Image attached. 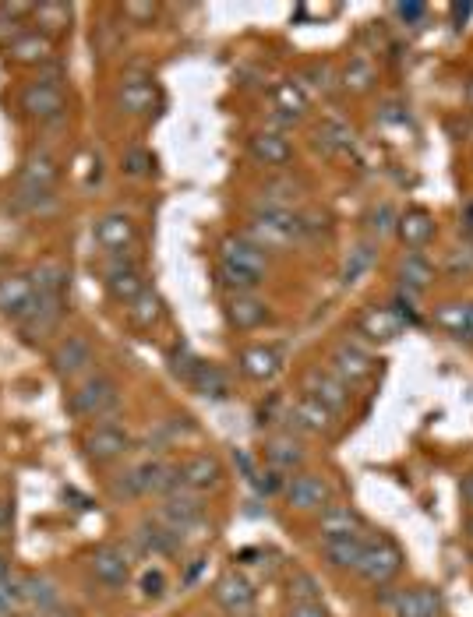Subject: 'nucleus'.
<instances>
[{"label":"nucleus","mask_w":473,"mask_h":617,"mask_svg":"<svg viewBox=\"0 0 473 617\" xmlns=\"http://www.w3.org/2000/svg\"><path fill=\"white\" fill-rule=\"evenodd\" d=\"M181 487V476H177V466L166 462L163 455H145V459H135L131 466H124L121 473L110 476V498L113 501H138V498H166L170 491Z\"/></svg>","instance_id":"obj_1"},{"label":"nucleus","mask_w":473,"mask_h":617,"mask_svg":"<svg viewBox=\"0 0 473 617\" xmlns=\"http://www.w3.org/2000/svg\"><path fill=\"white\" fill-rule=\"evenodd\" d=\"M64 406H68V413L75 420L96 424V420H106L117 413V406H121V385H117L113 374L92 371L89 378L75 381V388L68 392Z\"/></svg>","instance_id":"obj_2"},{"label":"nucleus","mask_w":473,"mask_h":617,"mask_svg":"<svg viewBox=\"0 0 473 617\" xmlns=\"http://www.w3.org/2000/svg\"><path fill=\"white\" fill-rule=\"evenodd\" d=\"M304 219L293 209H272V205H251V223L241 237H248L262 251H286L304 237Z\"/></svg>","instance_id":"obj_3"},{"label":"nucleus","mask_w":473,"mask_h":617,"mask_svg":"<svg viewBox=\"0 0 473 617\" xmlns=\"http://www.w3.org/2000/svg\"><path fill=\"white\" fill-rule=\"evenodd\" d=\"M131 445H135V438H131L128 424H121L117 417L85 424L82 431V452L92 466H113V462H121L131 452Z\"/></svg>","instance_id":"obj_4"},{"label":"nucleus","mask_w":473,"mask_h":617,"mask_svg":"<svg viewBox=\"0 0 473 617\" xmlns=\"http://www.w3.org/2000/svg\"><path fill=\"white\" fill-rule=\"evenodd\" d=\"M18 113L36 124H53V120H64L68 113V92H64L61 78H32L29 85H22L18 92Z\"/></svg>","instance_id":"obj_5"},{"label":"nucleus","mask_w":473,"mask_h":617,"mask_svg":"<svg viewBox=\"0 0 473 617\" xmlns=\"http://www.w3.org/2000/svg\"><path fill=\"white\" fill-rule=\"evenodd\" d=\"M50 367L64 385H68V381L89 378L92 367H96V346H92V339L85 332L61 335L50 350Z\"/></svg>","instance_id":"obj_6"},{"label":"nucleus","mask_w":473,"mask_h":617,"mask_svg":"<svg viewBox=\"0 0 473 617\" xmlns=\"http://www.w3.org/2000/svg\"><path fill=\"white\" fill-rule=\"evenodd\" d=\"M131 558H135L131 547L110 540V543L92 547L85 565H89V575L99 582V586L110 589V593H121V589H128V582H131V568H135V561Z\"/></svg>","instance_id":"obj_7"},{"label":"nucleus","mask_w":473,"mask_h":617,"mask_svg":"<svg viewBox=\"0 0 473 617\" xmlns=\"http://www.w3.org/2000/svg\"><path fill=\"white\" fill-rule=\"evenodd\" d=\"M57 177H61V166L46 149L32 152L22 163V173H18V198L29 205V209H43V201L53 198V187H57Z\"/></svg>","instance_id":"obj_8"},{"label":"nucleus","mask_w":473,"mask_h":617,"mask_svg":"<svg viewBox=\"0 0 473 617\" xmlns=\"http://www.w3.org/2000/svg\"><path fill=\"white\" fill-rule=\"evenodd\" d=\"M103 290L113 304L128 307L135 297H142L149 286H145V272L131 254H103Z\"/></svg>","instance_id":"obj_9"},{"label":"nucleus","mask_w":473,"mask_h":617,"mask_svg":"<svg viewBox=\"0 0 473 617\" xmlns=\"http://www.w3.org/2000/svg\"><path fill=\"white\" fill-rule=\"evenodd\" d=\"M325 367H329L339 381H346V385L353 388V385H361L364 378H371V371H375V357H371V350L364 346V339L346 335V339H339L336 346H332L329 364Z\"/></svg>","instance_id":"obj_10"},{"label":"nucleus","mask_w":473,"mask_h":617,"mask_svg":"<svg viewBox=\"0 0 473 617\" xmlns=\"http://www.w3.org/2000/svg\"><path fill=\"white\" fill-rule=\"evenodd\" d=\"M156 519L163 526H170L177 536L191 533L198 522L205 519V505H202V494L188 491V487H177L170 491L166 498H159V508H156Z\"/></svg>","instance_id":"obj_11"},{"label":"nucleus","mask_w":473,"mask_h":617,"mask_svg":"<svg viewBox=\"0 0 473 617\" xmlns=\"http://www.w3.org/2000/svg\"><path fill=\"white\" fill-rule=\"evenodd\" d=\"M39 304L32 272H4L0 276V318L18 321L22 325Z\"/></svg>","instance_id":"obj_12"},{"label":"nucleus","mask_w":473,"mask_h":617,"mask_svg":"<svg viewBox=\"0 0 473 617\" xmlns=\"http://www.w3.org/2000/svg\"><path fill=\"white\" fill-rule=\"evenodd\" d=\"M283 494H286V505H290L293 512H325V508L332 505L329 480L318 473H308V469L286 476Z\"/></svg>","instance_id":"obj_13"},{"label":"nucleus","mask_w":473,"mask_h":617,"mask_svg":"<svg viewBox=\"0 0 473 617\" xmlns=\"http://www.w3.org/2000/svg\"><path fill=\"white\" fill-rule=\"evenodd\" d=\"M301 392L308 395V399L322 402L332 417H343L346 406H350V385H346V381H339L336 374H332L329 367H322V364H315V367H308V371H304Z\"/></svg>","instance_id":"obj_14"},{"label":"nucleus","mask_w":473,"mask_h":617,"mask_svg":"<svg viewBox=\"0 0 473 617\" xmlns=\"http://www.w3.org/2000/svg\"><path fill=\"white\" fill-rule=\"evenodd\" d=\"M138 240V223L128 212H103L92 223V244L103 254H131Z\"/></svg>","instance_id":"obj_15"},{"label":"nucleus","mask_w":473,"mask_h":617,"mask_svg":"<svg viewBox=\"0 0 473 617\" xmlns=\"http://www.w3.org/2000/svg\"><path fill=\"white\" fill-rule=\"evenodd\" d=\"M399 568H403V554H399V547L392 540L378 536V540L364 543V558H361V565H357V575H361L364 582L385 586V582L396 579Z\"/></svg>","instance_id":"obj_16"},{"label":"nucleus","mask_w":473,"mask_h":617,"mask_svg":"<svg viewBox=\"0 0 473 617\" xmlns=\"http://www.w3.org/2000/svg\"><path fill=\"white\" fill-rule=\"evenodd\" d=\"M184 547V536H177L170 526H163V522L152 515V519H142L135 526V533H131V551L142 554V558H173V554H181Z\"/></svg>","instance_id":"obj_17"},{"label":"nucleus","mask_w":473,"mask_h":617,"mask_svg":"<svg viewBox=\"0 0 473 617\" xmlns=\"http://www.w3.org/2000/svg\"><path fill=\"white\" fill-rule=\"evenodd\" d=\"M212 600H216L230 617H255V607H258L255 586H251L237 568L219 575L216 586H212Z\"/></svg>","instance_id":"obj_18"},{"label":"nucleus","mask_w":473,"mask_h":617,"mask_svg":"<svg viewBox=\"0 0 473 617\" xmlns=\"http://www.w3.org/2000/svg\"><path fill=\"white\" fill-rule=\"evenodd\" d=\"M18 586H22V614L53 617L61 610V589H57V582L50 575L18 572Z\"/></svg>","instance_id":"obj_19"},{"label":"nucleus","mask_w":473,"mask_h":617,"mask_svg":"<svg viewBox=\"0 0 473 617\" xmlns=\"http://www.w3.org/2000/svg\"><path fill=\"white\" fill-rule=\"evenodd\" d=\"M177 476H181V487H188V491H195V494H205V491L223 487L226 469H223V462H219L216 455L191 452V455H184V459L177 462Z\"/></svg>","instance_id":"obj_20"},{"label":"nucleus","mask_w":473,"mask_h":617,"mask_svg":"<svg viewBox=\"0 0 473 617\" xmlns=\"http://www.w3.org/2000/svg\"><path fill=\"white\" fill-rule=\"evenodd\" d=\"M156 82H152V75H142V71H128V75H121V82H117V106H121L124 113H131V117H145V113L156 110Z\"/></svg>","instance_id":"obj_21"},{"label":"nucleus","mask_w":473,"mask_h":617,"mask_svg":"<svg viewBox=\"0 0 473 617\" xmlns=\"http://www.w3.org/2000/svg\"><path fill=\"white\" fill-rule=\"evenodd\" d=\"M64 300L68 297H39L36 311L22 321L25 342H46L50 335H61V318H64Z\"/></svg>","instance_id":"obj_22"},{"label":"nucleus","mask_w":473,"mask_h":617,"mask_svg":"<svg viewBox=\"0 0 473 617\" xmlns=\"http://www.w3.org/2000/svg\"><path fill=\"white\" fill-rule=\"evenodd\" d=\"M237 367H241V374L248 381L265 385V381H272L279 371H283V353H279L276 346L255 342V346H244V350L237 353Z\"/></svg>","instance_id":"obj_23"},{"label":"nucleus","mask_w":473,"mask_h":617,"mask_svg":"<svg viewBox=\"0 0 473 617\" xmlns=\"http://www.w3.org/2000/svg\"><path fill=\"white\" fill-rule=\"evenodd\" d=\"M403 328H406V321L399 318L392 307H368V311L357 318L353 332H357V339H364V342H392L403 335Z\"/></svg>","instance_id":"obj_24"},{"label":"nucleus","mask_w":473,"mask_h":617,"mask_svg":"<svg viewBox=\"0 0 473 617\" xmlns=\"http://www.w3.org/2000/svg\"><path fill=\"white\" fill-rule=\"evenodd\" d=\"M265 462H269V469H276V473L293 476L304 469L308 452H304L301 441L293 438V431H283V434H272V438L265 441Z\"/></svg>","instance_id":"obj_25"},{"label":"nucleus","mask_w":473,"mask_h":617,"mask_svg":"<svg viewBox=\"0 0 473 617\" xmlns=\"http://www.w3.org/2000/svg\"><path fill=\"white\" fill-rule=\"evenodd\" d=\"M219 261H226V265L241 268V272H251V276L265 279V268H269V258H265L262 247H255L248 237H226L223 244H219Z\"/></svg>","instance_id":"obj_26"},{"label":"nucleus","mask_w":473,"mask_h":617,"mask_svg":"<svg viewBox=\"0 0 473 617\" xmlns=\"http://www.w3.org/2000/svg\"><path fill=\"white\" fill-rule=\"evenodd\" d=\"M226 321L237 332H255L269 321V304L258 300L255 293H237V297L226 300Z\"/></svg>","instance_id":"obj_27"},{"label":"nucleus","mask_w":473,"mask_h":617,"mask_svg":"<svg viewBox=\"0 0 473 617\" xmlns=\"http://www.w3.org/2000/svg\"><path fill=\"white\" fill-rule=\"evenodd\" d=\"M286 420H290V431L297 427V431H304V434H325V431H332V420L336 417H332L322 402L308 399V395H297L290 413H286Z\"/></svg>","instance_id":"obj_28"},{"label":"nucleus","mask_w":473,"mask_h":617,"mask_svg":"<svg viewBox=\"0 0 473 617\" xmlns=\"http://www.w3.org/2000/svg\"><path fill=\"white\" fill-rule=\"evenodd\" d=\"M322 540H343V536H364V515L350 505H329L318 519Z\"/></svg>","instance_id":"obj_29"},{"label":"nucleus","mask_w":473,"mask_h":617,"mask_svg":"<svg viewBox=\"0 0 473 617\" xmlns=\"http://www.w3.org/2000/svg\"><path fill=\"white\" fill-rule=\"evenodd\" d=\"M4 53H8V60L11 64H18V67H43V64H50L53 60V39L43 36V32H36V29H29L22 39H15V43H11Z\"/></svg>","instance_id":"obj_30"},{"label":"nucleus","mask_w":473,"mask_h":617,"mask_svg":"<svg viewBox=\"0 0 473 617\" xmlns=\"http://www.w3.org/2000/svg\"><path fill=\"white\" fill-rule=\"evenodd\" d=\"M248 152H251V156H255L262 166H276V170L293 159L290 138H286V134H279V131H258V134H251V138H248Z\"/></svg>","instance_id":"obj_31"},{"label":"nucleus","mask_w":473,"mask_h":617,"mask_svg":"<svg viewBox=\"0 0 473 617\" xmlns=\"http://www.w3.org/2000/svg\"><path fill=\"white\" fill-rule=\"evenodd\" d=\"M392 617H438L442 596L435 589H403L392 596Z\"/></svg>","instance_id":"obj_32"},{"label":"nucleus","mask_w":473,"mask_h":617,"mask_svg":"<svg viewBox=\"0 0 473 617\" xmlns=\"http://www.w3.org/2000/svg\"><path fill=\"white\" fill-rule=\"evenodd\" d=\"M396 237L403 240L410 251H421V247H428L431 237H435V216H431L428 209H410L406 216H399Z\"/></svg>","instance_id":"obj_33"},{"label":"nucleus","mask_w":473,"mask_h":617,"mask_svg":"<svg viewBox=\"0 0 473 617\" xmlns=\"http://www.w3.org/2000/svg\"><path fill=\"white\" fill-rule=\"evenodd\" d=\"M188 385L195 388V392L202 395V399H212V402L230 399V392H233L230 374H226L219 364H205V360H198V367L191 371Z\"/></svg>","instance_id":"obj_34"},{"label":"nucleus","mask_w":473,"mask_h":617,"mask_svg":"<svg viewBox=\"0 0 473 617\" xmlns=\"http://www.w3.org/2000/svg\"><path fill=\"white\" fill-rule=\"evenodd\" d=\"M364 536H343V540H322V554L332 568L339 572H357L364 558Z\"/></svg>","instance_id":"obj_35"},{"label":"nucleus","mask_w":473,"mask_h":617,"mask_svg":"<svg viewBox=\"0 0 473 617\" xmlns=\"http://www.w3.org/2000/svg\"><path fill=\"white\" fill-rule=\"evenodd\" d=\"M71 18H75V11H71L68 4H36L29 25H36V32H43V36L53 39V36H61V32L71 29Z\"/></svg>","instance_id":"obj_36"},{"label":"nucleus","mask_w":473,"mask_h":617,"mask_svg":"<svg viewBox=\"0 0 473 617\" xmlns=\"http://www.w3.org/2000/svg\"><path fill=\"white\" fill-rule=\"evenodd\" d=\"M435 325L456 339L473 342V304H442L435 311Z\"/></svg>","instance_id":"obj_37"},{"label":"nucleus","mask_w":473,"mask_h":617,"mask_svg":"<svg viewBox=\"0 0 473 617\" xmlns=\"http://www.w3.org/2000/svg\"><path fill=\"white\" fill-rule=\"evenodd\" d=\"M32 283L39 297H68V268L61 261H43L32 268Z\"/></svg>","instance_id":"obj_38"},{"label":"nucleus","mask_w":473,"mask_h":617,"mask_svg":"<svg viewBox=\"0 0 473 617\" xmlns=\"http://www.w3.org/2000/svg\"><path fill=\"white\" fill-rule=\"evenodd\" d=\"M431 276H435L431 261L424 258L421 251H406V258L399 261V286H406V290H413V293H421L424 286L431 283Z\"/></svg>","instance_id":"obj_39"},{"label":"nucleus","mask_w":473,"mask_h":617,"mask_svg":"<svg viewBox=\"0 0 473 617\" xmlns=\"http://www.w3.org/2000/svg\"><path fill=\"white\" fill-rule=\"evenodd\" d=\"M128 318H131V325L135 328H152V325H159V321L166 318V304H163V297H159L156 290H145L142 297H135L128 304Z\"/></svg>","instance_id":"obj_40"},{"label":"nucleus","mask_w":473,"mask_h":617,"mask_svg":"<svg viewBox=\"0 0 473 617\" xmlns=\"http://www.w3.org/2000/svg\"><path fill=\"white\" fill-rule=\"evenodd\" d=\"M339 82H343L346 92H368L371 85H375V64H371L368 53H353V57L346 60Z\"/></svg>","instance_id":"obj_41"},{"label":"nucleus","mask_w":473,"mask_h":617,"mask_svg":"<svg viewBox=\"0 0 473 617\" xmlns=\"http://www.w3.org/2000/svg\"><path fill=\"white\" fill-rule=\"evenodd\" d=\"M272 103H276V110L283 113V117L297 120L308 113V92H304L301 82H279L276 92H272Z\"/></svg>","instance_id":"obj_42"},{"label":"nucleus","mask_w":473,"mask_h":617,"mask_svg":"<svg viewBox=\"0 0 473 617\" xmlns=\"http://www.w3.org/2000/svg\"><path fill=\"white\" fill-rule=\"evenodd\" d=\"M371 265H375V247H371V244H357L350 254H346V261H343V286L361 283V279L368 276Z\"/></svg>","instance_id":"obj_43"},{"label":"nucleus","mask_w":473,"mask_h":617,"mask_svg":"<svg viewBox=\"0 0 473 617\" xmlns=\"http://www.w3.org/2000/svg\"><path fill=\"white\" fill-rule=\"evenodd\" d=\"M286 596H290L293 603H322L318 579L311 572H304V568H297V572L286 579Z\"/></svg>","instance_id":"obj_44"},{"label":"nucleus","mask_w":473,"mask_h":617,"mask_svg":"<svg viewBox=\"0 0 473 617\" xmlns=\"http://www.w3.org/2000/svg\"><path fill=\"white\" fill-rule=\"evenodd\" d=\"M262 283L265 279H258V276H251V272H241V268H233V265H226V261H219V286L230 290V297H237V293H255Z\"/></svg>","instance_id":"obj_45"},{"label":"nucleus","mask_w":473,"mask_h":617,"mask_svg":"<svg viewBox=\"0 0 473 617\" xmlns=\"http://www.w3.org/2000/svg\"><path fill=\"white\" fill-rule=\"evenodd\" d=\"M0 617H22V586L18 572L11 579H0Z\"/></svg>","instance_id":"obj_46"},{"label":"nucleus","mask_w":473,"mask_h":617,"mask_svg":"<svg viewBox=\"0 0 473 617\" xmlns=\"http://www.w3.org/2000/svg\"><path fill=\"white\" fill-rule=\"evenodd\" d=\"M396 223H399L396 209H392L389 201H382V205H375V209H371L368 233H371V237H389V233H396Z\"/></svg>","instance_id":"obj_47"},{"label":"nucleus","mask_w":473,"mask_h":617,"mask_svg":"<svg viewBox=\"0 0 473 617\" xmlns=\"http://www.w3.org/2000/svg\"><path fill=\"white\" fill-rule=\"evenodd\" d=\"M121 170L128 173V177H152V170H156V156H152L149 149H128L121 159Z\"/></svg>","instance_id":"obj_48"},{"label":"nucleus","mask_w":473,"mask_h":617,"mask_svg":"<svg viewBox=\"0 0 473 617\" xmlns=\"http://www.w3.org/2000/svg\"><path fill=\"white\" fill-rule=\"evenodd\" d=\"M138 589H142V600H163L166 596V572L163 568H142V575H138Z\"/></svg>","instance_id":"obj_49"},{"label":"nucleus","mask_w":473,"mask_h":617,"mask_svg":"<svg viewBox=\"0 0 473 617\" xmlns=\"http://www.w3.org/2000/svg\"><path fill=\"white\" fill-rule=\"evenodd\" d=\"M124 15L135 25H152L159 18V8L156 4H124Z\"/></svg>","instance_id":"obj_50"},{"label":"nucleus","mask_w":473,"mask_h":617,"mask_svg":"<svg viewBox=\"0 0 473 617\" xmlns=\"http://www.w3.org/2000/svg\"><path fill=\"white\" fill-rule=\"evenodd\" d=\"M286 617H329V610H325V603H293Z\"/></svg>","instance_id":"obj_51"},{"label":"nucleus","mask_w":473,"mask_h":617,"mask_svg":"<svg viewBox=\"0 0 473 617\" xmlns=\"http://www.w3.org/2000/svg\"><path fill=\"white\" fill-rule=\"evenodd\" d=\"M11 529H15V508H11V501L0 498V543L8 540Z\"/></svg>","instance_id":"obj_52"},{"label":"nucleus","mask_w":473,"mask_h":617,"mask_svg":"<svg viewBox=\"0 0 473 617\" xmlns=\"http://www.w3.org/2000/svg\"><path fill=\"white\" fill-rule=\"evenodd\" d=\"M392 11H396L403 22H421V18L428 15V8H424V4H396Z\"/></svg>","instance_id":"obj_53"},{"label":"nucleus","mask_w":473,"mask_h":617,"mask_svg":"<svg viewBox=\"0 0 473 617\" xmlns=\"http://www.w3.org/2000/svg\"><path fill=\"white\" fill-rule=\"evenodd\" d=\"M311 78H315V89H322V92H329L332 89V67L329 64H315L308 71Z\"/></svg>","instance_id":"obj_54"},{"label":"nucleus","mask_w":473,"mask_h":617,"mask_svg":"<svg viewBox=\"0 0 473 617\" xmlns=\"http://www.w3.org/2000/svg\"><path fill=\"white\" fill-rule=\"evenodd\" d=\"M11 575H15V561H11V554L0 543V579H11Z\"/></svg>","instance_id":"obj_55"},{"label":"nucleus","mask_w":473,"mask_h":617,"mask_svg":"<svg viewBox=\"0 0 473 617\" xmlns=\"http://www.w3.org/2000/svg\"><path fill=\"white\" fill-rule=\"evenodd\" d=\"M452 22H456V29H459V22H466V18L473 15V4H452Z\"/></svg>","instance_id":"obj_56"},{"label":"nucleus","mask_w":473,"mask_h":617,"mask_svg":"<svg viewBox=\"0 0 473 617\" xmlns=\"http://www.w3.org/2000/svg\"><path fill=\"white\" fill-rule=\"evenodd\" d=\"M459 491H463L466 508H470V512H473V473H466V476H463V484H459Z\"/></svg>","instance_id":"obj_57"},{"label":"nucleus","mask_w":473,"mask_h":617,"mask_svg":"<svg viewBox=\"0 0 473 617\" xmlns=\"http://www.w3.org/2000/svg\"><path fill=\"white\" fill-rule=\"evenodd\" d=\"M466 536H470V543H473V515L466 519Z\"/></svg>","instance_id":"obj_58"},{"label":"nucleus","mask_w":473,"mask_h":617,"mask_svg":"<svg viewBox=\"0 0 473 617\" xmlns=\"http://www.w3.org/2000/svg\"><path fill=\"white\" fill-rule=\"evenodd\" d=\"M466 99H470V106H473V82L466 85Z\"/></svg>","instance_id":"obj_59"},{"label":"nucleus","mask_w":473,"mask_h":617,"mask_svg":"<svg viewBox=\"0 0 473 617\" xmlns=\"http://www.w3.org/2000/svg\"><path fill=\"white\" fill-rule=\"evenodd\" d=\"M71 617H78V614H71Z\"/></svg>","instance_id":"obj_60"}]
</instances>
